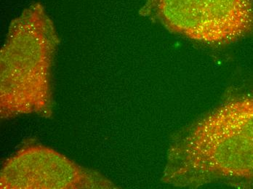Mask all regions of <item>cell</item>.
Instances as JSON below:
<instances>
[{"label":"cell","instance_id":"1","mask_svg":"<svg viewBox=\"0 0 253 189\" xmlns=\"http://www.w3.org/2000/svg\"><path fill=\"white\" fill-rule=\"evenodd\" d=\"M162 180L180 188H253V93L228 99L179 134Z\"/></svg>","mask_w":253,"mask_h":189},{"label":"cell","instance_id":"2","mask_svg":"<svg viewBox=\"0 0 253 189\" xmlns=\"http://www.w3.org/2000/svg\"><path fill=\"white\" fill-rule=\"evenodd\" d=\"M58 44L53 22L41 3H32L11 21L0 53L1 117L50 114Z\"/></svg>","mask_w":253,"mask_h":189},{"label":"cell","instance_id":"3","mask_svg":"<svg viewBox=\"0 0 253 189\" xmlns=\"http://www.w3.org/2000/svg\"><path fill=\"white\" fill-rule=\"evenodd\" d=\"M139 14L210 45H228L253 34V0H146Z\"/></svg>","mask_w":253,"mask_h":189},{"label":"cell","instance_id":"4","mask_svg":"<svg viewBox=\"0 0 253 189\" xmlns=\"http://www.w3.org/2000/svg\"><path fill=\"white\" fill-rule=\"evenodd\" d=\"M1 189H109L114 184L41 145H26L3 164Z\"/></svg>","mask_w":253,"mask_h":189}]
</instances>
